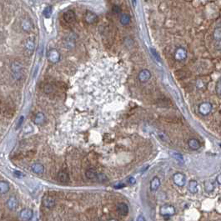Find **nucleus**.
I'll return each mask as SVG.
<instances>
[{
	"mask_svg": "<svg viewBox=\"0 0 221 221\" xmlns=\"http://www.w3.org/2000/svg\"><path fill=\"white\" fill-rule=\"evenodd\" d=\"M23 121H24V117H21L20 118V119L18 120V123H17V128H18L21 124H22V123H23Z\"/></svg>",
	"mask_w": 221,
	"mask_h": 221,
	"instance_id": "obj_36",
	"label": "nucleus"
},
{
	"mask_svg": "<svg viewBox=\"0 0 221 221\" xmlns=\"http://www.w3.org/2000/svg\"><path fill=\"white\" fill-rule=\"evenodd\" d=\"M9 190V184L5 181H0V194H6Z\"/></svg>",
	"mask_w": 221,
	"mask_h": 221,
	"instance_id": "obj_22",
	"label": "nucleus"
},
{
	"mask_svg": "<svg viewBox=\"0 0 221 221\" xmlns=\"http://www.w3.org/2000/svg\"><path fill=\"white\" fill-rule=\"evenodd\" d=\"M173 180L174 183L179 187H183L186 184V177L184 174L182 173H176L173 176Z\"/></svg>",
	"mask_w": 221,
	"mask_h": 221,
	"instance_id": "obj_3",
	"label": "nucleus"
},
{
	"mask_svg": "<svg viewBox=\"0 0 221 221\" xmlns=\"http://www.w3.org/2000/svg\"><path fill=\"white\" fill-rule=\"evenodd\" d=\"M124 187H125V184H118L114 185L115 189H122V188H124Z\"/></svg>",
	"mask_w": 221,
	"mask_h": 221,
	"instance_id": "obj_33",
	"label": "nucleus"
},
{
	"mask_svg": "<svg viewBox=\"0 0 221 221\" xmlns=\"http://www.w3.org/2000/svg\"><path fill=\"white\" fill-rule=\"evenodd\" d=\"M3 217V213L2 210H0V220H2Z\"/></svg>",
	"mask_w": 221,
	"mask_h": 221,
	"instance_id": "obj_38",
	"label": "nucleus"
},
{
	"mask_svg": "<svg viewBox=\"0 0 221 221\" xmlns=\"http://www.w3.org/2000/svg\"><path fill=\"white\" fill-rule=\"evenodd\" d=\"M189 148L191 149L196 150V149H199L200 148V143L196 139H191L189 141Z\"/></svg>",
	"mask_w": 221,
	"mask_h": 221,
	"instance_id": "obj_20",
	"label": "nucleus"
},
{
	"mask_svg": "<svg viewBox=\"0 0 221 221\" xmlns=\"http://www.w3.org/2000/svg\"><path fill=\"white\" fill-rule=\"evenodd\" d=\"M213 106L212 104L209 102H205L203 104H201L199 106V112L202 114V115H208L210 113V112L212 111Z\"/></svg>",
	"mask_w": 221,
	"mask_h": 221,
	"instance_id": "obj_4",
	"label": "nucleus"
},
{
	"mask_svg": "<svg viewBox=\"0 0 221 221\" xmlns=\"http://www.w3.org/2000/svg\"><path fill=\"white\" fill-rule=\"evenodd\" d=\"M86 177L89 179H94L98 177V174L94 170H88L86 172Z\"/></svg>",
	"mask_w": 221,
	"mask_h": 221,
	"instance_id": "obj_24",
	"label": "nucleus"
},
{
	"mask_svg": "<svg viewBox=\"0 0 221 221\" xmlns=\"http://www.w3.org/2000/svg\"><path fill=\"white\" fill-rule=\"evenodd\" d=\"M43 205L48 209H52L55 205V199L50 195H45L43 198Z\"/></svg>",
	"mask_w": 221,
	"mask_h": 221,
	"instance_id": "obj_6",
	"label": "nucleus"
},
{
	"mask_svg": "<svg viewBox=\"0 0 221 221\" xmlns=\"http://www.w3.org/2000/svg\"><path fill=\"white\" fill-rule=\"evenodd\" d=\"M24 48L26 53L31 54L34 49V42L31 38H27L24 43Z\"/></svg>",
	"mask_w": 221,
	"mask_h": 221,
	"instance_id": "obj_8",
	"label": "nucleus"
},
{
	"mask_svg": "<svg viewBox=\"0 0 221 221\" xmlns=\"http://www.w3.org/2000/svg\"><path fill=\"white\" fill-rule=\"evenodd\" d=\"M6 205H7V206H8L9 209H11V210H13V209H16L17 206H18V200H17L16 198H14V197H10V198L9 199V200L7 201Z\"/></svg>",
	"mask_w": 221,
	"mask_h": 221,
	"instance_id": "obj_14",
	"label": "nucleus"
},
{
	"mask_svg": "<svg viewBox=\"0 0 221 221\" xmlns=\"http://www.w3.org/2000/svg\"><path fill=\"white\" fill-rule=\"evenodd\" d=\"M135 182H136V180H135V178H133V177H130V178L129 179V183L130 184H135Z\"/></svg>",
	"mask_w": 221,
	"mask_h": 221,
	"instance_id": "obj_35",
	"label": "nucleus"
},
{
	"mask_svg": "<svg viewBox=\"0 0 221 221\" xmlns=\"http://www.w3.org/2000/svg\"><path fill=\"white\" fill-rule=\"evenodd\" d=\"M13 174H14L16 177H18V178H21V177H24V174L22 172H20V171H14V172H13Z\"/></svg>",
	"mask_w": 221,
	"mask_h": 221,
	"instance_id": "obj_29",
	"label": "nucleus"
},
{
	"mask_svg": "<svg viewBox=\"0 0 221 221\" xmlns=\"http://www.w3.org/2000/svg\"><path fill=\"white\" fill-rule=\"evenodd\" d=\"M137 221H146V220H145V218H144L142 214H140V215H139V216H138V218H137Z\"/></svg>",
	"mask_w": 221,
	"mask_h": 221,
	"instance_id": "obj_34",
	"label": "nucleus"
},
{
	"mask_svg": "<svg viewBox=\"0 0 221 221\" xmlns=\"http://www.w3.org/2000/svg\"><path fill=\"white\" fill-rule=\"evenodd\" d=\"M216 92L218 93L219 95H220L221 94V80L219 79L218 83H217V85H216Z\"/></svg>",
	"mask_w": 221,
	"mask_h": 221,
	"instance_id": "obj_28",
	"label": "nucleus"
},
{
	"mask_svg": "<svg viewBox=\"0 0 221 221\" xmlns=\"http://www.w3.org/2000/svg\"><path fill=\"white\" fill-rule=\"evenodd\" d=\"M109 221H118L117 220H115V219H111V220H110Z\"/></svg>",
	"mask_w": 221,
	"mask_h": 221,
	"instance_id": "obj_39",
	"label": "nucleus"
},
{
	"mask_svg": "<svg viewBox=\"0 0 221 221\" xmlns=\"http://www.w3.org/2000/svg\"><path fill=\"white\" fill-rule=\"evenodd\" d=\"M85 20L88 24H93L97 21V16L92 12H87L85 14Z\"/></svg>",
	"mask_w": 221,
	"mask_h": 221,
	"instance_id": "obj_18",
	"label": "nucleus"
},
{
	"mask_svg": "<svg viewBox=\"0 0 221 221\" xmlns=\"http://www.w3.org/2000/svg\"><path fill=\"white\" fill-rule=\"evenodd\" d=\"M11 71L13 76L15 79L18 80L22 78L23 74V66L18 61H13L11 64Z\"/></svg>",
	"mask_w": 221,
	"mask_h": 221,
	"instance_id": "obj_1",
	"label": "nucleus"
},
{
	"mask_svg": "<svg viewBox=\"0 0 221 221\" xmlns=\"http://www.w3.org/2000/svg\"><path fill=\"white\" fill-rule=\"evenodd\" d=\"M174 58L176 60L178 61H183L187 58V52L186 50L182 48H179L176 50L175 54H174Z\"/></svg>",
	"mask_w": 221,
	"mask_h": 221,
	"instance_id": "obj_10",
	"label": "nucleus"
},
{
	"mask_svg": "<svg viewBox=\"0 0 221 221\" xmlns=\"http://www.w3.org/2000/svg\"><path fill=\"white\" fill-rule=\"evenodd\" d=\"M58 180L61 183H68L69 181V175L68 173L61 171L58 174Z\"/></svg>",
	"mask_w": 221,
	"mask_h": 221,
	"instance_id": "obj_17",
	"label": "nucleus"
},
{
	"mask_svg": "<svg viewBox=\"0 0 221 221\" xmlns=\"http://www.w3.org/2000/svg\"><path fill=\"white\" fill-rule=\"evenodd\" d=\"M160 214L163 216H172L175 214V209L171 205H164L160 207Z\"/></svg>",
	"mask_w": 221,
	"mask_h": 221,
	"instance_id": "obj_2",
	"label": "nucleus"
},
{
	"mask_svg": "<svg viewBox=\"0 0 221 221\" xmlns=\"http://www.w3.org/2000/svg\"><path fill=\"white\" fill-rule=\"evenodd\" d=\"M172 156L177 160H179V161H181V162L184 161V158H183V156H182L180 154H178V153L175 154V153H174V154H172Z\"/></svg>",
	"mask_w": 221,
	"mask_h": 221,
	"instance_id": "obj_27",
	"label": "nucleus"
},
{
	"mask_svg": "<svg viewBox=\"0 0 221 221\" xmlns=\"http://www.w3.org/2000/svg\"><path fill=\"white\" fill-rule=\"evenodd\" d=\"M160 186V180L158 177H154L153 178V179L150 182V190L154 192L156 190H158V189Z\"/></svg>",
	"mask_w": 221,
	"mask_h": 221,
	"instance_id": "obj_12",
	"label": "nucleus"
},
{
	"mask_svg": "<svg viewBox=\"0 0 221 221\" xmlns=\"http://www.w3.org/2000/svg\"><path fill=\"white\" fill-rule=\"evenodd\" d=\"M118 212L121 214V215H127L129 214V207L126 204L124 203H120L118 205Z\"/></svg>",
	"mask_w": 221,
	"mask_h": 221,
	"instance_id": "obj_13",
	"label": "nucleus"
},
{
	"mask_svg": "<svg viewBox=\"0 0 221 221\" xmlns=\"http://www.w3.org/2000/svg\"><path fill=\"white\" fill-rule=\"evenodd\" d=\"M45 121V116L43 113L41 112H38L36 113V115L34 116V122L36 124H42V123H44Z\"/></svg>",
	"mask_w": 221,
	"mask_h": 221,
	"instance_id": "obj_15",
	"label": "nucleus"
},
{
	"mask_svg": "<svg viewBox=\"0 0 221 221\" xmlns=\"http://www.w3.org/2000/svg\"><path fill=\"white\" fill-rule=\"evenodd\" d=\"M205 189L206 192L210 193V192H212L214 189V184L211 181L207 180V181L205 182Z\"/></svg>",
	"mask_w": 221,
	"mask_h": 221,
	"instance_id": "obj_23",
	"label": "nucleus"
},
{
	"mask_svg": "<svg viewBox=\"0 0 221 221\" xmlns=\"http://www.w3.org/2000/svg\"><path fill=\"white\" fill-rule=\"evenodd\" d=\"M63 18L67 23L72 24L76 19V15L73 10H68L63 13Z\"/></svg>",
	"mask_w": 221,
	"mask_h": 221,
	"instance_id": "obj_11",
	"label": "nucleus"
},
{
	"mask_svg": "<svg viewBox=\"0 0 221 221\" xmlns=\"http://www.w3.org/2000/svg\"><path fill=\"white\" fill-rule=\"evenodd\" d=\"M220 177H221L220 174H219V175H218V176H217V182H218V184H221Z\"/></svg>",
	"mask_w": 221,
	"mask_h": 221,
	"instance_id": "obj_37",
	"label": "nucleus"
},
{
	"mask_svg": "<svg viewBox=\"0 0 221 221\" xmlns=\"http://www.w3.org/2000/svg\"><path fill=\"white\" fill-rule=\"evenodd\" d=\"M21 27L23 28V30L24 31H28L32 28V23L30 22L29 19H24L21 23Z\"/></svg>",
	"mask_w": 221,
	"mask_h": 221,
	"instance_id": "obj_21",
	"label": "nucleus"
},
{
	"mask_svg": "<svg viewBox=\"0 0 221 221\" xmlns=\"http://www.w3.org/2000/svg\"><path fill=\"white\" fill-rule=\"evenodd\" d=\"M120 11V8L118 5H113V12L114 13H119Z\"/></svg>",
	"mask_w": 221,
	"mask_h": 221,
	"instance_id": "obj_30",
	"label": "nucleus"
},
{
	"mask_svg": "<svg viewBox=\"0 0 221 221\" xmlns=\"http://www.w3.org/2000/svg\"><path fill=\"white\" fill-rule=\"evenodd\" d=\"M44 91L46 92V93H50V92H52V88L51 86L48 84V85H46L45 88H44Z\"/></svg>",
	"mask_w": 221,
	"mask_h": 221,
	"instance_id": "obj_32",
	"label": "nucleus"
},
{
	"mask_svg": "<svg viewBox=\"0 0 221 221\" xmlns=\"http://www.w3.org/2000/svg\"><path fill=\"white\" fill-rule=\"evenodd\" d=\"M51 14H52V7L49 6L44 10V15L45 18H49L51 16Z\"/></svg>",
	"mask_w": 221,
	"mask_h": 221,
	"instance_id": "obj_26",
	"label": "nucleus"
},
{
	"mask_svg": "<svg viewBox=\"0 0 221 221\" xmlns=\"http://www.w3.org/2000/svg\"><path fill=\"white\" fill-rule=\"evenodd\" d=\"M150 50L152 51V53H153V54L154 55V57H155V58H157V59H158L159 61H160V56H159V54H158V53H156V51H155L154 49H150Z\"/></svg>",
	"mask_w": 221,
	"mask_h": 221,
	"instance_id": "obj_31",
	"label": "nucleus"
},
{
	"mask_svg": "<svg viewBox=\"0 0 221 221\" xmlns=\"http://www.w3.org/2000/svg\"><path fill=\"white\" fill-rule=\"evenodd\" d=\"M138 78H139L140 82L145 83V82L148 81L149 79L151 78V73L148 69H143L139 72Z\"/></svg>",
	"mask_w": 221,
	"mask_h": 221,
	"instance_id": "obj_7",
	"label": "nucleus"
},
{
	"mask_svg": "<svg viewBox=\"0 0 221 221\" xmlns=\"http://www.w3.org/2000/svg\"><path fill=\"white\" fill-rule=\"evenodd\" d=\"M188 189L189 190L190 193L196 194L197 192H198V183L196 182V180H190L189 181Z\"/></svg>",
	"mask_w": 221,
	"mask_h": 221,
	"instance_id": "obj_19",
	"label": "nucleus"
},
{
	"mask_svg": "<svg viewBox=\"0 0 221 221\" xmlns=\"http://www.w3.org/2000/svg\"><path fill=\"white\" fill-rule=\"evenodd\" d=\"M31 169L33 170V172L35 173V174H43L44 171V167L43 164H38V163H36V164H34L32 166H31Z\"/></svg>",
	"mask_w": 221,
	"mask_h": 221,
	"instance_id": "obj_16",
	"label": "nucleus"
},
{
	"mask_svg": "<svg viewBox=\"0 0 221 221\" xmlns=\"http://www.w3.org/2000/svg\"><path fill=\"white\" fill-rule=\"evenodd\" d=\"M48 59L50 62L52 63H57L59 61L60 59V54L56 49H52L50 50L48 53Z\"/></svg>",
	"mask_w": 221,
	"mask_h": 221,
	"instance_id": "obj_9",
	"label": "nucleus"
},
{
	"mask_svg": "<svg viewBox=\"0 0 221 221\" xmlns=\"http://www.w3.org/2000/svg\"><path fill=\"white\" fill-rule=\"evenodd\" d=\"M120 23L123 25L129 24L130 23V17L128 15V14H125L123 13L121 16V18H120Z\"/></svg>",
	"mask_w": 221,
	"mask_h": 221,
	"instance_id": "obj_25",
	"label": "nucleus"
},
{
	"mask_svg": "<svg viewBox=\"0 0 221 221\" xmlns=\"http://www.w3.org/2000/svg\"><path fill=\"white\" fill-rule=\"evenodd\" d=\"M34 216V212L30 209H22L19 213V218L24 221H29Z\"/></svg>",
	"mask_w": 221,
	"mask_h": 221,
	"instance_id": "obj_5",
	"label": "nucleus"
}]
</instances>
